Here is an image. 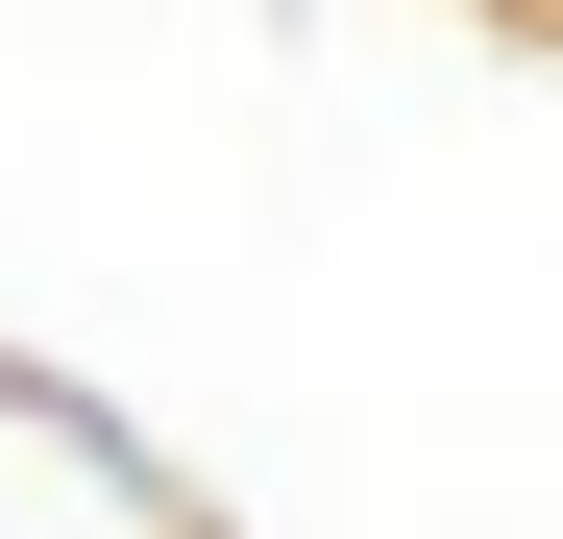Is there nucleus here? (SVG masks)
<instances>
[{
	"label": "nucleus",
	"instance_id": "nucleus-1",
	"mask_svg": "<svg viewBox=\"0 0 563 539\" xmlns=\"http://www.w3.org/2000/svg\"><path fill=\"white\" fill-rule=\"evenodd\" d=\"M0 539H197V515H172V466H147L99 393L0 369Z\"/></svg>",
	"mask_w": 563,
	"mask_h": 539
}]
</instances>
